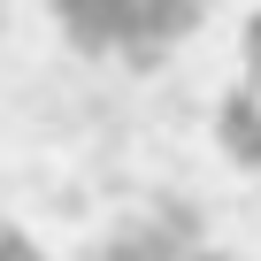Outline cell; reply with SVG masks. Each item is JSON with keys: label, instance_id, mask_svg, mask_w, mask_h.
I'll use <instances>...</instances> for the list:
<instances>
[{"label": "cell", "instance_id": "2", "mask_svg": "<svg viewBox=\"0 0 261 261\" xmlns=\"http://www.w3.org/2000/svg\"><path fill=\"white\" fill-rule=\"evenodd\" d=\"M0 261H46V253L31 246V230H16V223H0Z\"/></svg>", "mask_w": 261, "mask_h": 261}, {"label": "cell", "instance_id": "1", "mask_svg": "<svg viewBox=\"0 0 261 261\" xmlns=\"http://www.w3.org/2000/svg\"><path fill=\"white\" fill-rule=\"evenodd\" d=\"M215 0H46L54 31L108 69H154L169 62L200 23H207Z\"/></svg>", "mask_w": 261, "mask_h": 261}]
</instances>
